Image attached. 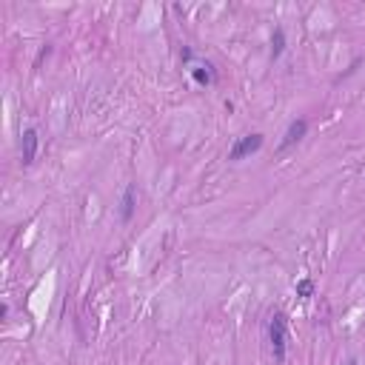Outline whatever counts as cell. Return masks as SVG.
Listing matches in <instances>:
<instances>
[{"label":"cell","instance_id":"cell-5","mask_svg":"<svg viewBox=\"0 0 365 365\" xmlns=\"http://www.w3.org/2000/svg\"><path fill=\"white\" fill-rule=\"evenodd\" d=\"M120 217H123L126 223L134 217V186H129L123 191V208H120Z\"/></svg>","mask_w":365,"mask_h":365},{"label":"cell","instance_id":"cell-2","mask_svg":"<svg viewBox=\"0 0 365 365\" xmlns=\"http://www.w3.org/2000/svg\"><path fill=\"white\" fill-rule=\"evenodd\" d=\"M263 149V134H249V137H240V140L231 146L228 152V160H242L249 154H257Z\"/></svg>","mask_w":365,"mask_h":365},{"label":"cell","instance_id":"cell-1","mask_svg":"<svg viewBox=\"0 0 365 365\" xmlns=\"http://www.w3.org/2000/svg\"><path fill=\"white\" fill-rule=\"evenodd\" d=\"M268 339H271V354H274L277 362L285 359V345H288V317L283 311L271 314V322H268Z\"/></svg>","mask_w":365,"mask_h":365},{"label":"cell","instance_id":"cell-6","mask_svg":"<svg viewBox=\"0 0 365 365\" xmlns=\"http://www.w3.org/2000/svg\"><path fill=\"white\" fill-rule=\"evenodd\" d=\"M191 77H194L197 83H203V86H208V83L217 80V71L211 69V66H197V69H191Z\"/></svg>","mask_w":365,"mask_h":365},{"label":"cell","instance_id":"cell-7","mask_svg":"<svg viewBox=\"0 0 365 365\" xmlns=\"http://www.w3.org/2000/svg\"><path fill=\"white\" fill-rule=\"evenodd\" d=\"M283 52H285V32L277 26V29H274V37H271V57L277 60V57H280Z\"/></svg>","mask_w":365,"mask_h":365},{"label":"cell","instance_id":"cell-8","mask_svg":"<svg viewBox=\"0 0 365 365\" xmlns=\"http://www.w3.org/2000/svg\"><path fill=\"white\" fill-rule=\"evenodd\" d=\"M311 291H314L311 280H300V283H297V294L300 297H311Z\"/></svg>","mask_w":365,"mask_h":365},{"label":"cell","instance_id":"cell-3","mask_svg":"<svg viewBox=\"0 0 365 365\" xmlns=\"http://www.w3.org/2000/svg\"><path fill=\"white\" fill-rule=\"evenodd\" d=\"M305 132H308V123H305V120H294V123L288 126L283 143H280V152H285V149H291L294 143H300L305 137Z\"/></svg>","mask_w":365,"mask_h":365},{"label":"cell","instance_id":"cell-4","mask_svg":"<svg viewBox=\"0 0 365 365\" xmlns=\"http://www.w3.org/2000/svg\"><path fill=\"white\" fill-rule=\"evenodd\" d=\"M20 152H23V166H32V163H35V154H37V132L35 129H26V132H23Z\"/></svg>","mask_w":365,"mask_h":365}]
</instances>
